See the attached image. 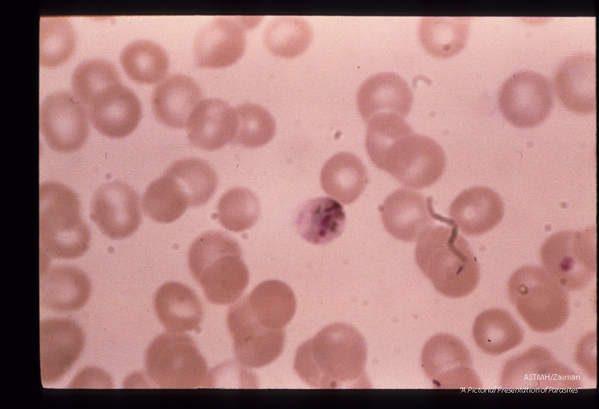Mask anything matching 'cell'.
Instances as JSON below:
<instances>
[{"label":"cell","instance_id":"4dcf8cb0","mask_svg":"<svg viewBox=\"0 0 599 409\" xmlns=\"http://www.w3.org/2000/svg\"><path fill=\"white\" fill-rule=\"evenodd\" d=\"M121 65L127 75L141 83H155L167 74L169 58L158 44L138 40L127 45L120 55Z\"/></svg>","mask_w":599,"mask_h":409},{"label":"cell","instance_id":"e575fe53","mask_svg":"<svg viewBox=\"0 0 599 409\" xmlns=\"http://www.w3.org/2000/svg\"><path fill=\"white\" fill-rule=\"evenodd\" d=\"M76 43L75 30L64 16H43L40 21V63L55 67L72 54Z\"/></svg>","mask_w":599,"mask_h":409},{"label":"cell","instance_id":"f546056e","mask_svg":"<svg viewBox=\"0 0 599 409\" xmlns=\"http://www.w3.org/2000/svg\"><path fill=\"white\" fill-rule=\"evenodd\" d=\"M468 18L463 17H425L419 26L423 47L434 57L449 58L457 54L467 40Z\"/></svg>","mask_w":599,"mask_h":409},{"label":"cell","instance_id":"74e56055","mask_svg":"<svg viewBox=\"0 0 599 409\" xmlns=\"http://www.w3.org/2000/svg\"><path fill=\"white\" fill-rule=\"evenodd\" d=\"M121 83L119 72L109 61L94 58L80 63L72 78L76 98L89 105L98 93L114 84Z\"/></svg>","mask_w":599,"mask_h":409},{"label":"cell","instance_id":"d6a6232c","mask_svg":"<svg viewBox=\"0 0 599 409\" xmlns=\"http://www.w3.org/2000/svg\"><path fill=\"white\" fill-rule=\"evenodd\" d=\"M142 204L145 214L150 219L164 224L175 222L189 207L185 193L165 173L148 186Z\"/></svg>","mask_w":599,"mask_h":409},{"label":"cell","instance_id":"4316f807","mask_svg":"<svg viewBox=\"0 0 599 409\" xmlns=\"http://www.w3.org/2000/svg\"><path fill=\"white\" fill-rule=\"evenodd\" d=\"M346 214L342 205L329 197L307 202L299 210L296 227L300 236L314 244L331 242L342 233Z\"/></svg>","mask_w":599,"mask_h":409},{"label":"cell","instance_id":"ba28073f","mask_svg":"<svg viewBox=\"0 0 599 409\" xmlns=\"http://www.w3.org/2000/svg\"><path fill=\"white\" fill-rule=\"evenodd\" d=\"M445 164L444 152L435 141L411 132L390 148L381 170L407 187L423 189L442 176Z\"/></svg>","mask_w":599,"mask_h":409},{"label":"cell","instance_id":"30bf717a","mask_svg":"<svg viewBox=\"0 0 599 409\" xmlns=\"http://www.w3.org/2000/svg\"><path fill=\"white\" fill-rule=\"evenodd\" d=\"M498 104L505 119L519 128H531L541 124L553 104L549 81L533 71H520L510 76L502 85Z\"/></svg>","mask_w":599,"mask_h":409},{"label":"cell","instance_id":"7c38bea8","mask_svg":"<svg viewBox=\"0 0 599 409\" xmlns=\"http://www.w3.org/2000/svg\"><path fill=\"white\" fill-rule=\"evenodd\" d=\"M39 122L48 145L59 152L78 150L88 136L85 107L67 92H56L45 97L40 106Z\"/></svg>","mask_w":599,"mask_h":409},{"label":"cell","instance_id":"44dd1931","mask_svg":"<svg viewBox=\"0 0 599 409\" xmlns=\"http://www.w3.org/2000/svg\"><path fill=\"white\" fill-rule=\"evenodd\" d=\"M454 223L468 236L483 234L495 227L504 214V203L492 189L476 186L462 191L449 212Z\"/></svg>","mask_w":599,"mask_h":409},{"label":"cell","instance_id":"ac0fdd59","mask_svg":"<svg viewBox=\"0 0 599 409\" xmlns=\"http://www.w3.org/2000/svg\"><path fill=\"white\" fill-rule=\"evenodd\" d=\"M243 23L218 17L197 33L194 43V62L203 68H220L240 59L246 48Z\"/></svg>","mask_w":599,"mask_h":409},{"label":"cell","instance_id":"8d00e7d4","mask_svg":"<svg viewBox=\"0 0 599 409\" xmlns=\"http://www.w3.org/2000/svg\"><path fill=\"white\" fill-rule=\"evenodd\" d=\"M260 203L256 195L244 187L224 193L217 205L220 224L226 229L239 232L252 227L258 221Z\"/></svg>","mask_w":599,"mask_h":409},{"label":"cell","instance_id":"277c9868","mask_svg":"<svg viewBox=\"0 0 599 409\" xmlns=\"http://www.w3.org/2000/svg\"><path fill=\"white\" fill-rule=\"evenodd\" d=\"M39 241L40 252L50 258L73 259L88 249L90 231L81 217L75 192L53 182L39 188Z\"/></svg>","mask_w":599,"mask_h":409},{"label":"cell","instance_id":"3957f363","mask_svg":"<svg viewBox=\"0 0 599 409\" xmlns=\"http://www.w3.org/2000/svg\"><path fill=\"white\" fill-rule=\"evenodd\" d=\"M188 266L207 298L216 305L235 302L248 283L249 273L239 244L221 231H207L194 240Z\"/></svg>","mask_w":599,"mask_h":409},{"label":"cell","instance_id":"8fae6325","mask_svg":"<svg viewBox=\"0 0 599 409\" xmlns=\"http://www.w3.org/2000/svg\"><path fill=\"white\" fill-rule=\"evenodd\" d=\"M425 374L437 388L479 389L470 351L457 337L447 334L432 337L422 352Z\"/></svg>","mask_w":599,"mask_h":409},{"label":"cell","instance_id":"52a82bcc","mask_svg":"<svg viewBox=\"0 0 599 409\" xmlns=\"http://www.w3.org/2000/svg\"><path fill=\"white\" fill-rule=\"evenodd\" d=\"M540 257L545 271L562 288H586L596 274V228L553 234L544 243Z\"/></svg>","mask_w":599,"mask_h":409},{"label":"cell","instance_id":"7402d4cb","mask_svg":"<svg viewBox=\"0 0 599 409\" xmlns=\"http://www.w3.org/2000/svg\"><path fill=\"white\" fill-rule=\"evenodd\" d=\"M199 85L189 77L172 75L159 83L152 94V109L163 124L187 129L192 114L202 101Z\"/></svg>","mask_w":599,"mask_h":409},{"label":"cell","instance_id":"6da1fadb","mask_svg":"<svg viewBox=\"0 0 599 409\" xmlns=\"http://www.w3.org/2000/svg\"><path fill=\"white\" fill-rule=\"evenodd\" d=\"M367 349L361 334L344 323L326 326L297 349L294 369L317 388L370 387L365 372Z\"/></svg>","mask_w":599,"mask_h":409},{"label":"cell","instance_id":"484cf974","mask_svg":"<svg viewBox=\"0 0 599 409\" xmlns=\"http://www.w3.org/2000/svg\"><path fill=\"white\" fill-rule=\"evenodd\" d=\"M154 307L163 325L171 332L182 333L196 329L203 309L194 292L178 282H167L157 290Z\"/></svg>","mask_w":599,"mask_h":409},{"label":"cell","instance_id":"d590c367","mask_svg":"<svg viewBox=\"0 0 599 409\" xmlns=\"http://www.w3.org/2000/svg\"><path fill=\"white\" fill-rule=\"evenodd\" d=\"M237 125L232 142L253 148L269 142L275 131V123L271 114L257 104L243 103L234 108Z\"/></svg>","mask_w":599,"mask_h":409},{"label":"cell","instance_id":"5b68a950","mask_svg":"<svg viewBox=\"0 0 599 409\" xmlns=\"http://www.w3.org/2000/svg\"><path fill=\"white\" fill-rule=\"evenodd\" d=\"M507 290L511 302L531 329L551 332L566 322L568 295L544 268L532 266L518 268L510 278Z\"/></svg>","mask_w":599,"mask_h":409},{"label":"cell","instance_id":"836d02e7","mask_svg":"<svg viewBox=\"0 0 599 409\" xmlns=\"http://www.w3.org/2000/svg\"><path fill=\"white\" fill-rule=\"evenodd\" d=\"M312 38L309 24L298 17L284 16L272 21L265 30L264 43L273 54L294 58L307 50Z\"/></svg>","mask_w":599,"mask_h":409},{"label":"cell","instance_id":"d6986e66","mask_svg":"<svg viewBox=\"0 0 599 409\" xmlns=\"http://www.w3.org/2000/svg\"><path fill=\"white\" fill-rule=\"evenodd\" d=\"M554 87L567 109L582 114L595 112V56L578 53L566 58L555 74Z\"/></svg>","mask_w":599,"mask_h":409},{"label":"cell","instance_id":"d4e9b609","mask_svg":"<svg viewBox=\"0 0 599 409\" xmlns=\"http://www.w3.org/2000/svg\"><path fill=\"white\" fill-rule=\"evenodd\" d=\"M243 299L251 317L270 330L283 329L292 320L297 307L293 291L278 280L262 282Z\"/></svg>","mask_w":599,"mask_h":409},{"label":"cell","instance_id":"603a6c76","mask_svg":"<svg viewBox=\"0 0 599 409\" xmlns=\"http://www.w3.org/2000/svg\"><path fill=\"white\" fill-rule=\"evenodd\" d=\"M88 277L70 266H44L40 275V302L46 309L57 312L78 310L90 294Z\"/></svg>","mask_w":599,"mask_h":409},{"label":"cell","instance_id":"5bb4252c","mask_svg":"<svg viewBox=\"0 0 599 409\" xmlns=\"http://www.w3.org/2000/svg\"><path fill=\"white\" fill-rule=\"evenodd\" d=\"M90 217L106 236L113 239L128 237L137 231L142 220L139 196L126 183H105L95 192Z\"/></svg>","mask_w":599,"mask_h":409},{"label":"cell","instance_id":"9a60e30c","mask_svg":"<svg viewBox=\"0 0 599 409\" xmlns=\"http://www.w3.org/2000/svg\"><path fill=\"white\" fill-rule=\"evenodd\" d=\"M84 334L70 319H48L40 324V374L43 383L59 381L79 357Z\"/></svg>","mask_w":599,"mask_h":409},{"label":"cell","instance_id":"8992f818","mask_svg":"<svg viewBox=\"0 0 599 409\" xmlns=\"http://www.w3.org/2000/svg\"><path fill=\"white\" fill-rule=\"evenodd\" d=\"M149 380L164 388H196L209 385L207 363L188 335L165 332L155 337L145 354Z\"/></svg>","mask_w":599,"mask_h":409},{"label":"cell","instance_id":"e0dca14e","mask_svg":"<svg viewBox=\"0 0 599 409\" xmlns=\"http://www.w3.org/2000/svg\"><path fill=\"white\" fill-rule=\"evenodd\" d=\"M88 106L94 126L111 138H123L131 133L141 117L139 99L121 83L104 88Z\"/></svg>","mask_w":599,"mask_h":409},{"label":"cell","instance_id":"cb8c5ba5","mask_svg":"<svg viewBox=\"0 0 599 409\" xmlns=\"http://www.w3.org/2000/svg\"><path fill=\"white\" fill-rule=\"evenodd\" d=\"M237 125L234 108L218 98L202 100L195 109L188 129L191 143L214 151L233 141Z\"/></svg>","mask_w":599,"mask_h":409},{"label":"cell","instance_id":"83f0119b","mask_svg":"<svg viewBox=\"0 0 599 409\" xmlns=\"http://www.w3.org/2000/svg\"><path fill=\"white\" fill-rule=\"evenodd\" d=\"M320 182L324 192L348 204L362 194L368 182V176L364 165L356 156L340 152L324 165Z\"/></svg>","mask_w":599,"mask_h":409},{"label":"cell","instance_id":"7a4b0ae2","mask_svg":"<svg viewBox=\"0 0 599 409\" xmlns=\"http://www.w3.org/2000/svg\"><path fill=\"white\" fill-rule=\"evenodd\" d=\"M458 227L431 226L417 239L415 261L436 290L449 298H462L476 288L480 271L468 241Z\"/></svg>","mask_w":599,"mask_h":409},{"label":"cell","instance_id":"f1b7e54d","mask_svg":"<svg viewBox=\"0 0 599 409\" xmlns=\"http://www.w3.org/2000/svg\"><path fill=\"white\" fill-rule=\"evenodd\" d=\"M473 337L483 352L498 356L520 345L524 332L507 310L491 308L480 313L475 319Z\"/></svg>","mask_w":599,"mask_h":409},{"label":"cell","instance_id":"9c48e42d","mask_svg":"<svg viewBox=\"0 0 599 409\" xmlns=\"http://www.w3.org/2000/svg\"><path fill=\"white\" fill-rule=\"evenodd\" d=\"M580 386L576 373L542 347L508 360L500 375V386L505 390L564 391Z\"/></svg>","mask_w":599,"mask_h":409},{"label":"cell","instance_id":"4fadbf2b","mask_svg":"<svg viewBox=\"0 0 599 409\" xmlns=\"http://www.w3.org/2000/svg\"><path fill=\"white\" fill-rule=\"evenodd\" d=\"M227 325L236 358L242 366L260 368L271 364L282 354L284 330H270L258 325L248 313L243 298L229 307Z\"/></svg>","mask_w":599,"mask_h":409},{"label":"cell","instance_id":"2e32d148","mask_svg":"<svg viewBox=\"0 0 599 409\" xmlns=\"http://www.w3.org/2000/svg\"><path fill=\"white\" fill-rule=\"evenodd\" d=\"M429 198L409 189L400 188L390 194L379 207L386 231L395 239L414 241L439 217Z\"/></svg>","mask_w":599,"mask_h":409},{"label":"cell","instance_id":"ffe728a7","mask_svg":"<svg viewBox=\"0 0 599 409\" xmlns=\"http://www.w3.org/2000/svg\"><path fill=\"white\" fill-rule=\"evenodd\" d=\"M412 93L407 82L393 72L374 75L361 86L357 94L359 112L368 123L380 115L405 118L412 103Z\"/></svg>","mask_w":599,"mask_h":409},{"label":"cell","instance_id":"1f68e13d","mask_svg":"<svg viewBox=\"0 0 599 409\" xmlns=\"http://www.w3.org/2000/svg\"><path fill=\"white\" fill-rule=\"evenodd\" d=\"M165 173L172 177L185 193L189 207L206 204L217 187V176L214 169L199 158H185L173 163Z\"/></svg>","mask_w":599,"mask_h":409}]
</instances>
